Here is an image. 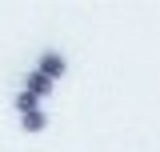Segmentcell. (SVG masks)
<instances>
[{"label": "cell", "mask_w": 160, "mask_h": 152, "mask_svg": "<svg viewBox=\"0 0 160 152\" xmlns=\"http://www.w3.org/2000/svg\"><path fill=\"white\" fill-rule=\"evenodd\" d=\"M40 76H48V80H56V76H64V56L60 52H44L40 56V68H36Z\"/></svg>", "instance_id": "1"}, {"label": "cell", "mask_w": 160, "mask_h": 152, "mask_svg": "<svg viewBox=\"0 0 160 152\" xmlns=\"http://www.w3.org/2000/svg\"><path fill=\"white\" fill-rule=\"evenodd\" d=\"M24 92H32V96L40 100L44 92H52V80H48V76H40V72H28V80H24Z\"/></svg>", "instance_id": "2"}, {"label": "cell", "mask_w": 160, "mask_h": 152, "mask_svg": "<svg viewBox=\"0 0 160 152\" xmlns=\"http://www.w3.org/2000/svg\"><path fill=\"white\" fill-rule=\"evenodd\" d=\"M20 124H24V132H40V128L48 124V116L36 108V112H24V120H20Z\"/></svg>", "instance_id": "3"}, {"label": "cell", "mask_w": 160, "mask_h": 152, "mask_svg": "<svg viewBox=\"0 0 160 152\" xmlns=\"http://www.w3.org/2000/svg\"><path fill=\"white\" fill-rule=\"evenodd\" d=\"M36 104H40V100H36L32 92H24V88L16 92V108H20V116H24V112H36Z\"/></svg>", "instance_id": "4"}]
</instances>
